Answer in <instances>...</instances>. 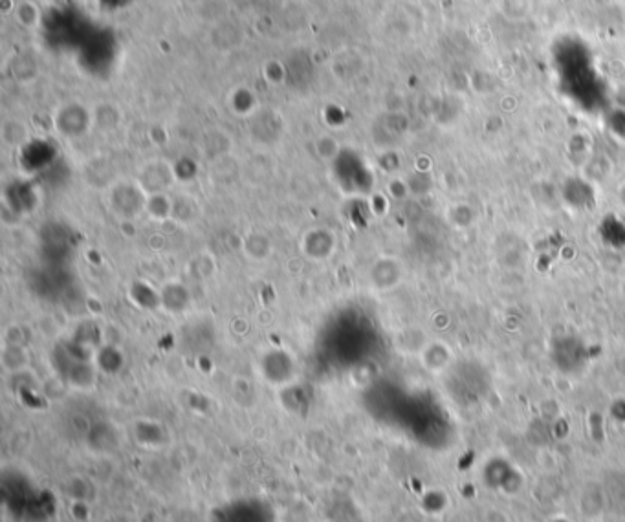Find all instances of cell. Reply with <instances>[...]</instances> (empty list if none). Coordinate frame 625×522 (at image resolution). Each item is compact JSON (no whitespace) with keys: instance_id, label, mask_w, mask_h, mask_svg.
<instances>
[{"instance_id":"1","label":"cell","mask_w":625,"mask_h":522,"mask_svg":"<svg viewBox=\"0 0 625 522\" xmlns=\"http://www.w3.org/2000/svg\"><path fill=\"white\" fill-rule=\"evenodd\" d=\"M147 193L140 184H118L112 188L109 202L112 213L123 220L131 222L142 215H145V202Z\"/></svg>"},{"instance_id":"2","label":"cell","mask_w":625,"mask_h":522,"mask_svg":"<svg viewBox=\"0 0 625 522\" xmlns=\"http://www.w3.org/2000/svg\"><path fill=\"white\" fill-rule=\"evenodd\" d=\"M337 247V237L328 227H312L303 235L301 251L312 263H325Z\"/></svg>"},{"instance_id":"3","label":"cell","mask_w":625,"mask_h":522,"mask_svg":"<svg viewBox=\"0 0 625 522\" xmlns=\"http://www.w3.org/2000/svg\"><path fill=\"white\" fill-rule=\"evenodd\" d=\"M160 306L167 314H184L190 310L193 297L186 285L178 281H169L160 288Z\"/></svg>"},{"instance_id":"4","label":"cell","mask_w":625,"mask_h":522,"mask_svg":"<svg viewBox=\"0 0 625 522\" xmlns=\"http://www.w3.org/2000/svg\"><path fill=\"white\" fill-rule=\"evenodd\" d=\"M400 277H402V272H400L398 260L391 256H382L375 260V265L369 270V281L380 292H387L395 288L400 283Z\"/></svg>"},{"instance_id":"5","label":"cell","mask_w":625,"mask_h":522,"mask_svg":"<svg viewBox=\"0 0 625 522\" xmlns=\"http://www.w3.org/2000/svg\"><path fill=\"white\" fill-rule=\"evenodd\" d=\"M240 249L246 255V258L251 260V263L262 265L272 256L274 242L270 240V237L264 235L262 231H249L244 235V238L240 242Z\"/></svg>"},{"instance_id":"6","label":"cell","mask_w":625,"mask_h":522,"mask_svg":"<svg viewBox=\"0 0 625 522\" xmlns=\"http://www.w3.org/2000/svg\"><path fill=\"white\" fill-rule=\"evenodd\" d=\"M145 217L152 222L172 218V198L167 193H152L145 202Z\"/></svg>"},{"instance_id":"7","label":"cell","mask_w":625,"mask_h":522,"mask_svg":"<svg viewBox=\"0 0 625 522\" xmlns=\"http://www.w3.org/2000/svg\"><path fill=\"white\" fill-rule=\"evenodd\" d=\"M197 217L195 202L190 198H174L172 200V220L181 224H191Z\"/></svg>"},{"instance_id":"8","label":"cell","mask_w":625,"mask_h":522,"mask_svg":"<svg viewBox=\"0 0 625 522\" xmlns=\"http://www.w3.org/2000/svg\"><path fill=\"white\" fill-rule=\"evenodd\" d=\"M98 363H100L102 369L107 371V372L118 371L120 365H122V356H120V353H118V348H116V346H103V348H100Z\"/></svg>"}]
</instances>
